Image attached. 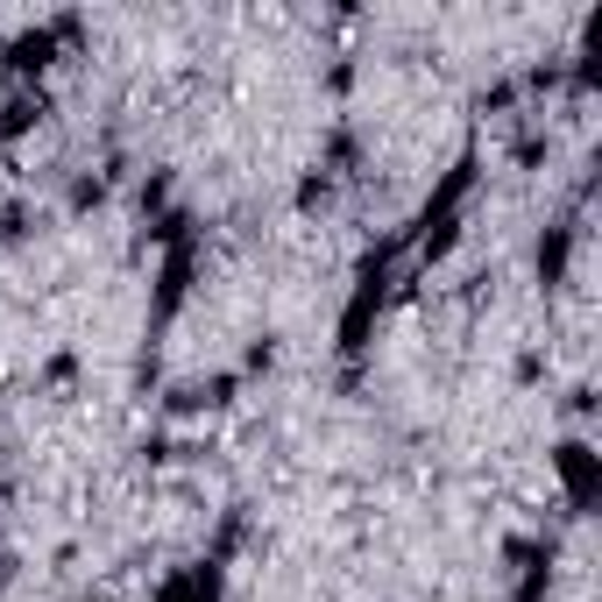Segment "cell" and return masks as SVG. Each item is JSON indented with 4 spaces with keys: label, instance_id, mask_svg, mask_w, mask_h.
<instances>
[{
    "label": "cell",
    "instance_id": "cell-1",
    "mask_svg": "<svg viewBox=\"0 0 602 602\" xmlns=\"http://www.w3.org/2000/svg\"><path fill=\"white\" fill-rule=\"evenodd\" d=\"M0 383H8V361H0Z\"/></svg>",
    "mask_w": 602,
    "mask_h": 602
}]
</instances>
